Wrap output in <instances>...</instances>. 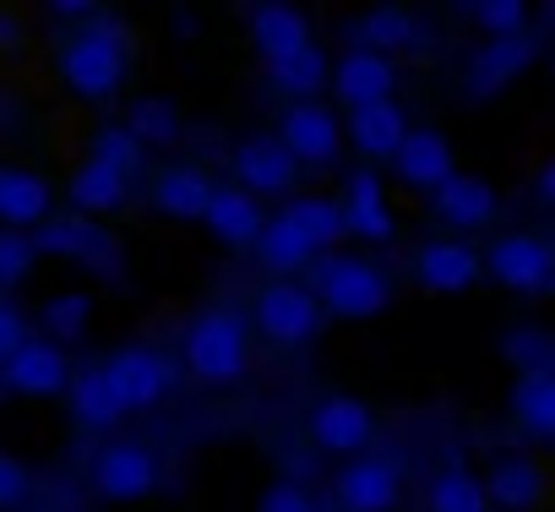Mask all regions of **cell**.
Returning a JSON list of instances; mask_svg holds the SVG:
<instances>
[{
  "instance_id": "6da1fadb",
  "label": "cell",
  "mask_w": 555,
  "mask_h": 512,
  "mask_svg": "<svg viewBox=\"0 0 555 512\" xmlns=\"http://www.w3.org/2000/svg\"><path fill=\"white\" fill-rule=\"evenodd\" d=\"M185 366L196 382L207 387H229L245 376L250 366V333L245 317L234 306H207L191 328H185Z\"/></svg>"
},
{
  "instance_id": "7a4b0ae2",
  "label": "cell",
  "mask_w": 555,
  "mask_h": 512,
  "mask_svg": "<svg viewBox=\"0 0 555 512\" xmlns=\"http://www.w3.org/2000/svg\"><path fill=\"white\" fill-rule=\"evenodd\" d=\"M61 72L77 99H109L126 77V34L115 23H88L82 34H72Z\"/></svg>"
},
{
  "instance_id": "3957f363",
  "label": "cell",
  "mask_w": 555,
  "mask_h": 512,
  "mask_svg": "<svg viewBox=\"0 0 555 512\" xmlns=\"http://www.w3.org/2000/svg\"><path fill=\"white\" fill-rule=\"evenodd\" d=\"M317 306L344 317V322H371L392 306V279L376 263H365V256H333V263L322 268Z\"/></svg>"
},
{
  "instance_id": "277c9868",
  "label": "cell",
  "mask_w": 555,
  "mask_h": 512,
  "mask_svg": "<svg viewBox=\"0 0 555 512\" xmlns=\"http://www.w3.org/2000/svg\"><path fill=\"white\" fill-rule=\"evenodd\" d=\"M99 371H104V382H109L120 414L153 409V404H164L169 387H175V366H169L153 344H126V349H115Z\"/></svg>"
},
{
  "instance_id": "5b68a950",
  "label": "cell",
  "mask_w": 555,
  "mask_h": 512,
  "mask_svg": "<svg viewBox=\"0 0 555 512\" xmlns=\"http://www.w3.org/2000/svg\"><path fill=\"white\" fill-rule=\"evenodd\" d=\"M479 268H490V279L512 295H544L550 279H555V251L539 234H501L479 256Z\"/></svg>"
},
{
  "instance_id": "8992f818",
  "label": "cell",
  "mask_w": 555,
  "mask_h": 512,
  "mask_svg": "<svg viewBox=\"0 0 555 512\" xmlns=\"http://www.w3.org/2000/svg\"><path fill=\"white\" fill-rule=\"evenodd\" d=\"M256 328L272 338V344H306L317 328H322V306H317V290L306 284H267L256 295Z\"/></svg>"
},
{
  "instance_id": "52a82bcc",
  "label": "cell",
  "mask_w": 555,
  "mask_h": 512,
  "mask_svg": "<svg viewBox=\"0 0 555 512\" xmlns=\"http://www.w3.org/2000/svg\"><path fill=\"white\" fill-rule=\"evenodd\" d=\"M272 142L295 158V169H300V164H317V169H322V164L338 158L344 131H338V115H333L327 104H295V110H284Z\"/></svg>"
},
{
  "instance_id": "ba28073f",
  "label": "cell",
  "mask_w": 555,
  "mask_h": 512,
  "mask_svg": "<svg viewBox=\"0 0 555 512\" xmlns=\"http://www.w3.org/2000/svg\"><path fill=\"white\" fill-rule=\"evenodd\" d=\"M158 479H164L158 458L147 447H137V441H115L93 463V485H99L104 501H142V496L158 490Z\"/></svg>"
},
{
  "instance_id": "9c48e42d",
  "label": "cell",
  "mask_w": 555,
  "mask_h": 512,
  "mask_svg": "<svg viewBox=\"0 0 555 512\" xmlns=\"http://www.w3.org/2000/svg\"><path fill=\"white\" fill-rule=\"evenodd\" d=\"M398 496H403V479H398V469L387 458H354L333 479L338 512H392Z\"/></svg>"
},
{
  "instance_id": "30bf717a",
  "label": "cell",
  "mask_w": 555,
  "mask_h": 512,
  "mask_svg": "<svg viewBox=\"0 0 555 512\" xmlns=\"http://www.w3.org/2000/svg\"><path fill=\"white\" fill-rule=\"evenodd\" d=\"M0 382H7V393H17V398H55V393H66L72 366H66V355L55 344L28 338L7 366H0Z\"/></svg>"
},
{
  "instance_id": "8fae6325",
  "label": "cell",
  "mask_w": 555,
  "mask_h": 512,
  "mask_svg": "<svg viewBox=\"0 0 555 512\" xmlns=\"http://www.w3.org/2000/svg\"><path fill=\"white\" fill-rule=\"evenodd\" d=\"M479 251H468L463 240H425L414 251V279L430 290V295H463L479 284Z\"/></svg>"
},
{
  "instance_id": "7c38bea8",
  "label": "cell",
  "mask_w": 555,
  "mask_h": 512,
  "mask_svg": "<svg viewBox=\"0 0 555 512\" xmlns=\"http://www.w3.org/2000/svg\"><path fill=\"white\" fill-rule=\"evenodd\" d=\"M392 169H398L403 185H414V191H436V185H447V180L457 175V158H452V142H447L436 126H420V131H409V137L398 142Z\"/></svg>"
},
{
  "instance_id": "4fadbf2b",
  "label": "cell",
  "mask_w": 555,
  "mask_h": 512,
  "mask_svg": "<svg viewBox=\"0 0 555 512\" xmlns=\"http://www.w3.org/2000/svg\"><path fill=\"white\" fill-rule=\"evenodd\" d=\"M333 93L349 104V110H365V104H387L392 88H398V72L387 55H371V50H349L333 72H327Z\"/></svg>"
},
{
  "instance_id": "5bb4252c",
  "label": "cell",
  "mask_w": 555,
  "mask_h": 512,
  "mask_svg": "<svg viewBox=\"0 0 555 512\" xmlns=\"http://www.w3.org/2000/svg\"><path fill=\"white\" fill-rule=\"evenodd\" d=\"M311 436H317V447H327V452H360V447H371L376 420H371V409H365L360 398L333 393V398L317 404V414H311Z\"/></svg>"
},
{
  "instance_id": "9a60e30c",
  "label": "cell",
  "mask_w": 555,
  "mask_h": 512,
  "mask_svg": "<svg viewBox=\"0 0 555 512\" xmlns=\"http://www.w3.org/2000/svg\"><path fill=\"white\" fill-rule=\"evenodd\" d=\"M234 175H240V191L245 196H278V191H289L295 185V158L278 148L272 137H245L234 148Z\"/></svg>"
},
{
  "instance_id": "2e32d148",
  "label": "cell",
  "mask_w": 555,
  "mask_h": 512,
  "mask_svg": "<svg viewBox=\"0 0 555 512\" xmlns=\"http://www.w3.org/2000/svg\"><path fill=\"white\" fill-rule=\"evenodd\" d=\"M44 218H50V180L17 164H0V223L23 234V229H39Z\"/></svg>"
},
{
  "instance_id": "e0dca14e",
  "label": "cell",
  "mask_w": 555,
  "mask_h": 512,
  "mask_svg": "<svg viewBox=\"0 0 555 512\" xmlns=\"http://www.w3.org/2000/svg\"><path fill=\"white\" fill-rule=\"evenodd\" d=\"M533 61V44L528 39H485V50L468 61L463 72V93L468 99H490L501 93L512 77H522V66Z\"/></svg>"
},
{
  "instance_id": "ac0fdd59",
  "label": "cell",
  "mask_w": 555,
  "mask_h": 512,
  "mask_svg": "<svg viewBox=\"0 0 555 512\" xmlns=\"http://www.w3.org/2000/svg\"><path fill=\"white\" fill-rule=\"evenodd\" d=\"M430 207H436V218H447V223H457V229H485V223L501 213L495 185L479 180V175H463V169H457L447 185L430 191Z\"/></svg>"
},
{
  "instance_id": "d6986e66",
  "label": "cell",
  "mask_w": 555,
  "mask_h": 512,
  "mask_svg": "<svg viewBox=\"0 0 555 512\" xmlns=\"http://www.w3.org/2000/svg\"><path fill=\"white\" fill-rule=\"evenodd\" d=\"M338 213H344V234L392 240V213H387V191H382V175L376 169H354L349 175V191H344Z\"/></svg>"
},
{
  "instance_id": "ffe728a7",
  "label": "cell",
  "mask_w": 555,
  "mask_h": 512,
  "mask_svg": "<svg viewBox=\"0 0 555 512\" xmlns=\"http://www.w3.org/2000/svg\"><path fill=\"white\" fill-rule=\"evenodd\" d=\"M250 44L267 66H278V61H289L311 44V23L295 7H256L250 12Z\"/></svg>"
},
{
  "instance_id": "44dd1931",
  "label": "cell",
  "mask_w": 555,
  "mask_h": 512,
  "mask_svg": "<svg viewBox=\"0 0 555 512\" xmlns=\"http://www.w3.org/2000/svg\"><path fill=\"white\" fill-rule=\"evenodd\" d=\"M479 490H485V501H495L506 512H528L544 501V469L533 458H495L490 474L479 479Z\"/></svg>"
},
{
  "instance_id": "7402d4cb",
  "label": "cell",
  "mask_w": 555,
  "mask_h": 512,
  "mask_svg": "<svg viewBox=\"0 0 555 512\" xmlns=\"http://www.w3.org/2000/svg\"><path fill=\"white\" fill-rule=\"evenodd\" d=\"M512 420L533 441L555 436V371H517V382H512Z\"/></svg>"
},
{
  "instance_id": "603a6c76",
  "label": "cell",
  "mask_w": 555,
  "mask_h": 512,
  "mask_svg": "<svg viewBox=\"0 0 555 512\" xmlns=\"http://www.w3.org/2000/svg\"><path fill=\"white\" fill-rule=\"evenodd\" d=\"M403 137H409V120H403V110H398L392 99H387V104L349 110V142H354L365 158H392Z\"/></svg>"
},
{
  "instance_id": "cb8c5ba5",
  "label": "cell",
  "mask_w": 555,
  "mask_h": 512,
  "mask_svg": "<svg viewBox=\"0 0 555 512\" xmlns=\"http://www.w3.org/2000/svg\"><path fill=\"white\" fill-rule=\"evenodd\" d=\"M202 223L223 240V245H256V234H261V207H256V196H245L240 185L234 191H212L207 196V213H202Z\"/></svg>"
},
{
  "instance_id": "d4e9b609",
  "label": "cell",
  "mask_w": 555,
  "mask_h": 512,
  "mask_svg": "<svg viewBox=\"0 0 555 512\" xmlns=\"http://www.w3.org/2000/svg\"><path fill=\"white\" fill-rule=\"evenodd\" d=\"M126 202V180L115 175V169H104V164H93V158H82L77 169H72V207H77V218H104V213H115Z\"/></svg>"
},
{
  "instance_id": "484cf974",
  "label": "cell",
  "mask_w": 555,
  "mask_h": 512,
  "mask_svg": "<svg viewBox=\"0 0 555 512\" xmlns=\"http://www.w3.org/2000/svg\"><path fill=\"white\" fill-rule=\"evenodd\" d=\"M207 196H212V185H207V175L191 169V164H175V169H164V175L153 180V202H158V213H169V218H202V213H207Z\"/></svg>"
},
{
  "instance_id": "4316f807",
  "label": "cell",
  "mask_w": 555,
  "mask_h": 512,
  "mask_svg": "<svg viewBox=\"0 0 555 512\" xmlns=\"http://www.w3.org/2000/svg\"><path fill=\"white\" fill-rule=\"evenodd\" d=\"M66 398H72V420H77V425H88V431L120 425V404H115V393H109V382H104L99 366L77 371V376L66 382Z\"/></svg>"
},
{
  "instance_id": "83f0119b",
  "label": "cell",
  "mask_w": 555,
  "mask_h": 512,
  "mask_svg": "<svg viewBox=\"0 0 555 512\" xmlns=\"http://www.w3.org/2000/svg\"><path fill=\"white\" fill-rule=\"evenodd\" d=\"M256 256H261V263L272 268V273H295V268H306L311 263V240L284 218V213H278V218H267L261 223V234H256Z\"/></svg>"
},
{
  "instance_id": "f1b7e54d",
  "label": "cell",
  "mask_w": 555,
  "mask_h": 512,
  "mask_svg": "<svg viewBox=\"0 0 555 512\" xmlns=\"http://www.w3.org/2000/svg\"><path fill=\"white\" fill-rule=\"evenodd\" d=\"M284 218L311 240V251H327V245L344 240V213H338V202H327V196H295V202L284 207Z\"/></svg>"
},
{
  "instance_id": "f546056e",
  "label": "cell",
  "mask_w": 555,
  "mask_h": 512,
  "mask_svg": "<svg viewBox=\"0 0 555 512\" xmlns=\"http://www.w3.org/2000/svg\"><path fill=\"white\" fill-rule=\"evenodd\" d=\"M354 39H360V50H371V55H392V50H409V44L420 39V28H414L409 12H398V7H376V12L354 28Z\"/></svg>"
},
{
  "instance_id": "4dcf8cb0",
  "label": "cell",
  "mask_w": 555,
  "mask_h": 512,
  "mask_svg": "<svg viewBox=\"0 0 555 512\" xmlns=\"http://www.w3.org/2000/svg\"><path fill=\"white\" fill-rule=\"evenodd\" d=\"M126 131L137 137V148H169L180 137V110L169 99H137L126 115Z\"/></svg>"
},
{
  "instance_id": "1f68e13d",
  "label": "cell",
  "mask_w": 555,
  "mask_h": 512,
  "mask_svg": "<svg viewBox=\"0 0 555 512\" xmlns=\"http://www.w3.org/2000/svg\"><path fill=\"white\" fill-rule=\"evenodd\" d=\"M430 512H490V501L463 463H447L430 485Z\"/></svg>"
},
{
  "instance_id": "d6a6232c",
  "label": "cell",
  "mask_w": 555,
  "mask_h": 512,
  "mask_svg": "<svg viewBox=\"0 0 555 512\" xmlns=\"http://www.w3.org/2000/svg\"><path fill=\"white\" fill-rule=\"evenodd\" d=\"M267 77H272V88H284V93H317V88H327V55L317 44H306L300 55L267 66Z\"/></svg>"
},
{
  "instance_id": "836d02e7",
  "label": "cell",
  "mask_w": 555,
  "mask_h": 512,
  "mask_svg": "<svg viewBox=\"0 0 555 512\" xmlns=\"http://www.w3.org/2000/svg\"><path fill=\"white\" fill-rule=\"evenodd\" d=\"M34 251H72V256H88V251H104V234L88 223V218H44L39 223V245Z\"/></svg>"
},
{
  "instance_id": "e575fe53",
  "label": "cell",
  "mask_w": 555,
  "mask_h": 512,
  "mask_svg": "<svg viewBox=\"0 0 555 512\" xmlns=\"http://www.w3.org/2000/svg\"><path fill=\"white\" fill-rule=\"evenodd\" d=\"M88 317H93V295L88 290H66V295H55L44 306V333L61 338V344H77L82 328H88Z\"/></svg>"
},
{
  "instance_id": "d590c367",
  "label": "cell",
  "mask_w": 555,
  "mask_h": 512,
  "mask_svg": "<svg viewBox=\"0 0 555 512\" xmlns=\"http://www.w3.org/2000/svg\"><path fill=\"white\" fill-rule=\"evenodd\" d=\"M93 164H104V169H115L120 180L131 175V169H142V148H137V137L126 131V126H104L99 137H93V153H88Z\"/></svg>"
},
{
  "instance_id": "8d00e7d4",
  "label": "cell",
  "mask_w": 555,
  "mask_h": 512,
  "mask_svg": "<svg viewBox=\"0 0 555 512\" xmlns=\"http://www.w3.org/2000/svg\"><path fill=\"white\" fill-rule=\"evenodd\" d=\"M474 23H479L490 39H522L528 7H522V0H485V7H474Z\"/></svg>"
},
{
  "instance_id": "74e56055",
  "label": "cell",
  "mask_w": 555,
  "mask_h": 512,
  "mask_svg": "<svg viewBox=\"0 0 555 512\" xmlns=\"http://www.w3.org/2000/svg\"><path fill=\"white\" fill-rule=\"evenodd\" d=\"M34 240L28 234H0V290H12V284H23L28 279V268H34Z\"/></svg>"
},
{
  "instance_id": "f35d334b",
  "label": "cell",
  "mask_w": 555,
  "mask_h": 512,
  "mask_svg": "<svg viewBox=\"0 0 555 512\" xmlns=\"http://www.w3.org/2000/svg\"><path fill=\"white\" fill-rule=\"evenodd\" d=\"M28 496H34V474H28V463L12 458V452H0V512L28 507Z\"/></svg>"
},
{
  "instance_id": "ab89813d",
  "label": "cell",
  "mask_w": 555,
  "mask_h": 512,
  "mask_svg": "<svg viewBox=\"0 0 555 512\" xmlns=\"http://www.w3.org/2000/svg\"><path fill=\"white\" fill-rule=\"evenodd\" d=\"M506 355L517 360V371H555V366H550V338L533 333V328L512 333V338H506Z\"/></svg>"
},
{
  "instance_id": "60d3db41",
  "label": "cell",
  "mask_w": 555,
  "mask_h": 512,
  "mask_svg": "<svg viewBox=\"0 0 555 512\" xmlns=\"http://www.w3.org/2000/svg\"><path fill=\"white\" fill-rule=\"evenodd\" d=\"M256 512H322V507H317L300 485H289V479H284V485H272V490L261 496V507H256Z\"/></svg>"
},
{
  "instance_id": "b9f144b4",
  "label": "cell",
  "mask_w": 555,
  "mask_h": 512,
  "mask_svg": "<svg viewBox=\"0 0 555 512\" xmlns=\"http://www.w3.org/2000/svg\"><path fill=\"white\" fill-rule=\"evenodd\" d=\"M23 344H28V322H23V311L0 300V366H7Z\"/></svg>"
}]
</instances>
